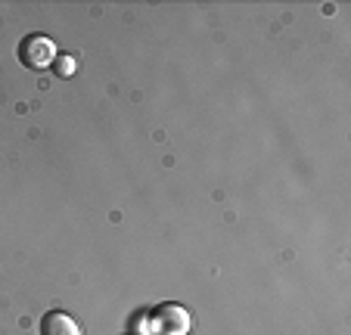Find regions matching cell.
<instances>
[{
	"label": "cell",
	"instance_id": "7a4b0ae2",
	"mask_svg": "<svg viewBox=\"0 0 351 335\" xmlns=\"http://www.w3.org/2000/svg\"><path fill=\"white\" fill-rule=\"evenodd\" d=\"M19 60L28 69H50L56 62V47L47 34H28L19 44Z\"/></svg>",
	"mask_w": 351,
	"mask_h": 335
},
{
	"label": "cell",
	"instance_id": "6da1fadb",
	"mask_svg": "<svg viewBox=\"0 0 351 335\" xmlns=\"http://www.w3.org/2000/svg\"><path fill=\"white\" fill-rule=\"evenodd\" d=\"M149 329L153 335H186L190 314L184 304H159L156 310H149Z\"/></svg>",
	"mask_w": 351,
	"mask_h": 335
},
{
	"label": "cell",
	"instance_id": "277c9868",
	"mask_svg": "<svg viewBox=\"0 0 351 335\" xmlns=\"http://www.w3.org/2000/svg\"><path fill=\"white\" fill-rule=\"evenodd\" d=\"M53 72L60 75V78H69V75L75 72V60H72V56H56V62H53Z\"/></svg>",
	"mask_w": 351,
	"mask_h": 335
},
{
	"label": "cell",
	"instance_id": "3957f363",
	"mask_svg": "<svg viewBox=\"0 0 351 335\" xmlns=\"http://www.w3.org/2000/svg\"><path fill=\"white\" fill-rule=\"evenodd\" d=\"M40 335H84L81 323L75 317H69L66 310H50L40 323Z\"/></svg>",
	"mask_w": 351,
	"mask_h": 335
}]
</instances>
